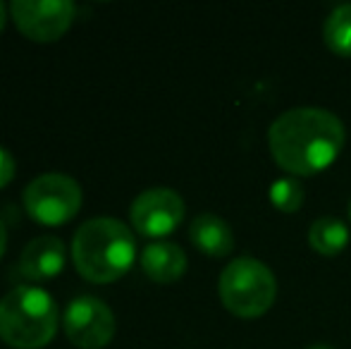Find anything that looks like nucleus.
I'll return each instance as SVG.
<instances>
[{
    "instance_id": "nucleus-14",
    "label": "nucleus",
    "mask_w": 351,
    "mask_h": 349,
    "mask_svg": "<svg viewBox=\"0 0 351 349\" xmlns=\"http://www.w3.org/2000/svg\"><path fill=\"white\" fill-rule=\"evenodd\" d=\"M270 201L285 213H294L304 204V184L294 175L280 177L270 184Z\"/></svg>"
},
{
    "instance_id": "nucleus-4",
    "label": "nucleus",
    "mask_w": 351,
    "mask_h": 349,
    "mask_svg": "<svg viewBox=\"0 0 351 349\" xmlns=\"http://www.w3.org/2000/svg\"><path fill=\"white\" fill-rule=\"evenodd\" d=\"M220 299L232 313L256 318L273 306L278 297V278L263 261L239 256L225 265L217 282Z\"/></svg>"
},
{
    "instance_id": "nucleus-13",
    "label": "nucleus",
    "mask_w": 351,
    "mask_h": 349,
    "mask_svg": "<svg viewBox=\"0 0 351 349\" xmlns=\"http://www.w3.org/2000/svg\"><path fill=\"white\" fill-rule=\"evenodd\" d=\"M323 36L335 53L351 58V3H339L337 8L330 10Z\"/></svg>"
},
{
    "instance_id": "nucleus-18",
    "label": "nucleus",
    "mask_w": 351,
    "mask_h": 349,
    "mask_svg": "<svg viewBox=\"0 0 351 349\" xmlns=\"http://www.w3.org/2000/svg\"><path fill=\"white\" fill-rule=\"evenodd\" d=\"M306 349H332L330 345H323V342H318V345H308Z\"/></svg>"
},
{
    "instance_id": "nucleus-8",
    "label": "nucleus",
    "mask_w": 351,
    "mask_h": 349,
    "mask_svg": "<svg viewBox=\"0 0 351 349\" xmlns=\"http://www.w3.org/2000/svg\"><path fill=\"white\" fill-rule=\"evenodd\" d=\"M132 225L146 237H165L184 220V199L170 186L141 191L130 208Z\"/></svg>"
},
{
    "instance_id": "nucleus-9",
    "label": "nucleus",
    "mask_w": 351,
    "mask_h": 349,
    "mask_svg": "<svg viewBox=\"0 0 351 349\" xmlns=\"http://www.w3.org/2000/svg\"><path fill=\"white\" fill-rule=\"evenodd\" d=\"M65 263L67 249L62 239L53 237V234H41L24 247L22 256H19V273L38 282V280H51L60 275Z\"/></svg>"
},
{
    "instance_id": "nucleus-7",
    "label": "nucleus",
    "mask_w": 351,
    "mask_h": 349,
    "mask_svg": "<svg viewBox=\"0 0 351 349\" xmlns=\"http://www.w3.org/2000/svg\"><path fill=\"white\" fill-rule=\"evenodd\" d=\"M10 12L24 36L38 43H51L72 27L77 10L70 0H14Z\"/></svg>"
},
{
    "instance_id": "nucleus-10",
    "label": "nucleus",
    "mask_w": 351,
    "mask_h": 349,
    "mask_svg": "<svg viewBox=\"0 0 351 349\" xmlns=\"http://www.w3.org/2000/svg\"><path fill=\"white\" fill-rule=\"evenodd\" d=\"M141 268L153 282H175L186 270V254L175 242H153L141 252Z\"/></svg>"
},
{
    "instance_id": "nucleus-16",
    "label": "nucleus",
    "mask_w": 351,
    "mask_h": 349,
    "mask_svg": "<svg viewBox=\"0 0 351 349\" xmlns=\"http://www.w3.org/2000/svg\"><path fill=\"white\" fill-rule=\"evenodd\" d=\"M5 247H8V230H5L3 220H0V258H3V254H5Z\"/></svg>"
},
{
    "instance_id": "nucleus-19",
    "label": "nucleus",
    "mask_w": 351,
    "mask_h": 349,
    "mask_svg": "<svg viewBox=\"0 0 351 349\" xmlns=\"http://www.w3.org/2000/svg\"><path fill=\"white\" fill-rule=\"evenodd\" d=\"M349 215H351V201H349Z\"/></svg>"
},
{
    "instance_id": "nucleus-1",
    "label": "nucleus",
    "mask_w": 351,
    "mask_h": 349,
    "mask_svg": "<svg viewBox=\"0 0 351 349\" xmlns=\"http://www.w3.org/2000/svg\"><path fill=\"white\" fill-rule=\"evenodd\" d=\"M344 122L328 108L299 106L285 110L268 130L275 163L291 175H315L335 163L344 149Z\"/></svg>"
},
{
    "instance_id": "nucleus-11",
    "label": "nucleus",
    "mask_w": 351,
    "mask_h": 349,
    "mask_svg": "<svg viewBox=\"0 0 351 349\" xmlns=\"http://www.w3.org/2000/svg\"><path fill=\"white\" fill-rule=\"evenodd\" d=\"M189 237L199 252L208 256H227L234 249V232L230 223L215 213H201L191 220Z\"/></svg>"
},
{
    "instance_id": "nucleus-17",
    "label": "nucleus",
    "mask_w": 351,
    "mask_h": 349,
    "mask_svg": "<svg viewBox=\"0 0 351 349\" xmlns=\"http://www.w3.org/2000/svg\"><path fill=\"white\" fill-rule=\"evenodd\" d=\"M5 22H8V10H5V5L0 3V32L5 29Z\"/></svg>"
},
{
    "instance_id": "nucleus-5",
    "label": "nucleus",
    "mask_w": 351,
    "mask_h": 349,
    "mask_svg": "<svg viewBox=\"0 0 351 349\" xmlns=\"http://www.w3.org/2000/svg\"><path fill=\"white\" fill-rule=\"evenodd\" d=\"M24 208L41 225H65L82 208V186L62 173H46L24 189Z\"/></svg>"
},
{
    "instance_id": "nucleus-6",
    "label": "nucleus",
    "mask_w": 351,
    "mask_h": 349,
    "mask_svg": "<svg viewBox=\"0 0 351 349\" xmlns=\"http://www.w3.org/2000/svg\"><path fill=\"white\" fill-rule=\"evenodd\" d=\"M62 328L79 349H103L115 337V313L98 297H77L67 304Z\"/></svg>"
},
{
    "instance_id": "nucleus-12",
    "label": "nucleus",
    "mask_w": 351,
    "mask_h": 349,
    "mask_svg": "<svg viewBox=\"0 0 351 349\" xmlns=\"http://www.w3.org/2000/svg\"><path fill=\"white\" fill-rule=\"evenodd\" d=\"M308 244L323 256H335L349 244V225L337 215H320L308 228Z\"/></svg>"
},
{
    "instance_id": "nucleus-3",
    "label": "nucleus",
    "mask_w": 351,
    "mask_h": 349,
    "mask_svg": "<svg viewBox=\"0 0 351 349\" xmlns=\"http://www.w3.org/2000/svg\"><path fill=\"white\" fill-rule=\"evenodd\" d=\"M58 333V304L46 289L19 285L0 299V340L14 349H43Z\"/></svg>"
},
{
    "instance_id": "nucleus-2",
    "label": "nucleus",
    "mask_w": 351,
    "mask_h": 349,
    "mask_svg": "<svg viewBox=\"0 0 351 349\" xmlns=\"http://www.w3.org/2000/svg\"><path fill=\"white\" fill-rule=\"evenodd\" d=\"M136 258V239L117 218H91L72 239V261L84 280L96 285L115 282Z\"/></svg>"
},
{
    "instance_id": "nucleus-15",
    "label": "nucleus",
    "mask_w": 351,
    "mask_h": 349,
    "mask_svg": "<svg viewBox=\"0 0 351 349\" xmlns=\"http://www.w3.org/2000/svg\"><path fill=\"white\" fill-rule=\"evenodd\" d=\"M14 170H17V163H14L12 154H10L8 149H3V146H0V189H3V186H8L10 182H12Z\"/></svg>"
}]
</instances>
